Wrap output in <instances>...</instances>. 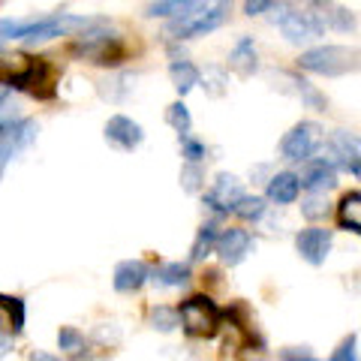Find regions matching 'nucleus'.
<instances>
[{"label": "nucleus", "instance_id": "obj_5", "mask_svg": "<svg viewBox=\"0 0 361 361\" xmlns=\"http://www.w3.org/2000/svg\"><path fill=\"white\" fill-rule=\"evenodd\" d=\"M298 66L316 75H346L361 70V51L346 49V45H319V49H307L298 58Z\"/></svg>", "mask_w": 361, "mask_h": 361}, {"label": "nucleus", "instance_id": "obj_17", "mask_svg": "<svg viewBox=\"0 0 361 361\" xmlns=\"http://www.w3.org/2000/svg\"><path fill=\"white\" fill-rule=\"evenodd\" d=\"M313 13L319 16V21L325 27H331V30H355V16L349 13L346 6H337L331 4V0H313Z\"/></svg>", "mask_w": 361, "mask_h": 361}, {"label": "nucleus", "instance_id": "obj_33", "mask_svg": "<svg viewBox=\"0 0 361 361\" xmlns=\"http://www.w3.org/2000/svg\"><path fill=\"white\" fill-rule=\"evenodd\" d=\"M58 343H61V349H66V353H78L82 349V334H78L75 329H61L58 331Z\"/></svg>", "mask_w": 361, "mask_h": 361}, {"label": "nucleus", "instance_id": "obj_2", "mask_svg": "<svg viewBox=\"0 0 361 361\" xmlns=\"http://www.w3.org/2000/svg\"><path fill=\"white\" fill-rule=\"evenodd\" d=\"M97 18H85V16H42V18H25V21H9L4 18V39H25V42H45L54 37H70V33H82L90 27Z\"/></svg>", "mask_w": 361, "mask_h": 361}, {"label": "nucleus", "instance_id": "obj_14", "mask_svg": "<svg viewBox=\"0 0 361 361\" xmlns=\"http://www.w3.org/2000/svg\"><path fill=\"white\" fill-rule=\"evenodd\" d=\"M253 250V238L247 229H223L220 238H217V247L214 253L220 256L223 265H238L247 259V253Z\"/></svg>", "mask_w": 361, "mask_h": 361}, {"label": "nucleus", "instance_id": "obj_15", "mask_svg": "<svg viewBox=\"0 0 361 361\" xmlns=\"http://www.w3.org/2000/svg\"><path fill=\"white\" fill-rule=\"evenodd\" d=\"M106 142L115 145L118 151H135L145 142V130L127 115H115L106 123Z\"/></svg>", "mask_w": 361, "mask_h": 361}, {"label": "nucleus", "instance_id": "obj_16", "mask_svg": "<svg viewBox=\"0 0 361 361\" xmlns=\"http://www.w3.org/2000/svg\"><path fill=\"white\" fill-rule=\"evenodd\" d=\"M151 280V268L139 262V259H127V262H121L115 268V289L118 292H135V289H142L145 283Z\"/></svg>", "mask_w": 361, "mask_h": 361}, {"label": "nucleus", "instance_id": "obj_31", "mask_svg": "<svg viewBox=\"0 0 361 361\" xmlns=\"http://www.w3.org/2000/svg\"><path fill=\"white\" fill-rule=\"evenodd\" d=\"M178 139H180V148H184V157H187L190 163H202V160H205L208 148L199 139H193L190 133H178Z\"/></svg>", "mask_w": 361, "mask_h": 361}, {"label": "nucleus", "instance_id": "obj_10", "mask_svg": "<svg viewBox=\"0 0 361 361\" xmlns=\"http://www.w3.org/2000/svg\"><path fill=\"white\" fill-rule=\"evenodd\" d=\"M329 160L334 166L346 169L349 175H355L361 180V135L346 133V130H334L329 139Z\"/></svg>", "mask_w": 361, "mask_h": 361}, {"label": "nucleus", "instance_id": "obj_29", "mask_svg": "<svg viewBox=\"0 0 361 361\" xmlns=\"http://www.w3.org/2000/svg\"><path fill=\"white\" fill-rule=\"evenodd\" d=\"M151 322H154V329H160V331H172L175 325H180V310L154 307V310H151Z\"/></svg>", "mask_w": 361, "mask_h": 361}, {"label": "nucleus", "instance_id": "obj_35", "mask_svg": "<svg viewBox=\"0 0 361 361\" xmlns=\"http://www.w3.org/2000/svg\"><path fill=\"white\" fill-rule=\"evenodd\" d=\"M274 6V0H244V13L247 16H262Z\"/></svg>", "mask_w": 361, "mask_h": 361}, {"label": "nucleus", "instance_id": "obj_20", "mask_svg": "<svg viewBox=\"0 0 361 361\" xmlns=\"http://www.w3.org/2000/svg\"><path fill=\"white\" fill-rule=\"evenodd\" d=\"M229 66L238 75H253L256 70H259V58H256V45H253V39L250 37H241L238 42H235V49H232V54H229Z\"/></svg>", "mask_w": 361, "mask_h": 361}, {"label": "nucleus", "instance_id": "obj_19", "mask_svg": "<svg viewBox=\"0 0 361 361\" xmlns=\"http://www.w3.org/2000/svg\"><path fill=\"white\" fill-rule=\"evenodd\" d=\"M169 75H172V85L180 97L190 94L199 82H202V73L196 63H190L187 58H172V63H169Z\"/></svg>", "mask_w": 361, "mask_h": 361}, {"label": "nucleus", "instance_id": "obj_21", "mask_svg": "<svg viewBox=\"0 0 361 361\" xmlns=\"http://www.w3.org/2000/svg\"><path fill=\"white\" fill-rule=\"evenodd\" d=\"M151 280L160 289H175V286H184L187 280H190V265L187 262H166L160 265L151 274Z\"/></svg>", "mask_w": 361, "mask_h": 361}, {"label": "nucleus", "instance_id": "obj_24", "mask_svg": "<svg viewBox=\"0 0 361 361\" xmlns=\"http://www.w3.org/2000/svg\"><path fill=\"white\" fill-rule=\"evenodd\" d=\"M199 4V0H154V4L148 6V16L151 18H178L190 13Z\"/></svg>", "mask_w": 361, "mask_h": 361}, {"label": "nucleus", "instance_id": "obj_3", "mask_svg": "<svg viewBox=\"0 0 361 361\" xmlns=\"http://www.w3.org/2000/svg\"><path fill=\"white\" fill-rule=\"evenodd\" d=\"M13 73L4 75V85L16 90H27L37 99H51L58 94V70L45 58H27V54H16Z\"/></svg>", "mask_w": 361, "mask_h": 361}, {"label": "nucleus", "instance_id": "obj_23", "mask_svg": "<svg viewBox=\"0 0 361 361\" xmlns=\"http://www.w3.org/2000/svg\"><path fill=\"white\" fill-rule=\"evenodd\" d=\"M217 238H220V232H217V220H208L205 226L199 229V235H196V241H193V250H190V259L193 262H202L214 247H217Z\"/></svg>", "mask_w": 361, "mask_h": 361}, {"label": "nucleus", "instance_id": "obj_12", "mask_svg": "<svg viewBox=\"0 0 361 361\" xmlns=\"http://www.w3.org/2000/svg\"><path fill=\"white\" fill-rule=\"evenodd\" d=\"M331 229H304L295 235V250L307 265H322L331 253Z\"/></svg>", "mask_w": 361, "mask_h": 361}, {"label": "nucleus", "instance_id": "obj_7", "mask_svg": "<svg viewBox=\"0 0 361 361\" xmlns=\"http://www.w3.org/2000/svg\"><path fill=\"white\" fill-rule=\"evenodd\" d=\"M322 145V130L319 123L313 121H301L295 123L286 135L283 142H280V154H283V160H292V163H304L310 160V157L316 154V148Z\"/></svg>", "mask_w": 361, "mask_h": 361}, {"label": "nucleus", "instance_id": "obj_6", "mask_svg": "<svg viewBox=\"0 0 361 361\" xmlns=\"http://www.w3.org/2000/svg\"><path fill=\"white\" fill-rule=\"evenodd\" d=\"M180 325L190 337H214L220 331L223 313L208 295H190L187 301H180Z\"/></svg>", "mask_w": 361, "mask_h": 361}, {"label": "nucleus", "instance_id": "obj_13", "mask_svg": "<svg viewBox=\"0 0 361 361\" xmlns=\"http://www.w3.org/2000/svg\"><path fill=\"white\" fill-rule=\"evenodd\" d=\"M301 187L310 190V193H329V190L337 187V172L334 163L325 160V157H310L301 166Z\"/></svg>", "mask_w": 361, "mask_h": 361}, {"label": "nucleus", "instance_id": "obj_4", "mask_svg": "<svg viewBox=\"0 0 361 361\" xmlns=\"http://www.w3.org/2000/svg\"><path fill=\"white\" fill-rule=\"evenodd\" d=\"M229 9H232V0H199L190 13L178 16L172 25L166 27V33L172 39L205 37V33H211V30H217L220 25H226Z\"/></svg>", "mask_w": 361, "mask_h": 361}, {"label": "nucleus", "instance_id": "obj_25", "mask_svg": "<svg viewBox=\"0 0 361 361\" xmlns=\"http://www.w3.org/2000/svg\"><path fill=\"white\" fill-rule=\"evenodd\" d=\"M289 78V82L292 85H295V87H292V94H295V97H301L304 99V103H307L310 109H325V97L319 94V90H316L313 85H307V82H304V78H298V75H286Z\"/></svg>", "mask_w": 361, "mask_h": 361}, {"label": "nucleus", "instance_id": "obj_27", "mask_svg": "<svg viewBox=\"0 0 361 361\" xmlns=\"http://www.w3.org/2000/svg\"><path fill=\"white\" fill-rule=\"evenodd\" d=\"M329 211H331V205H329V199H325V193H310L301 202V214L307 220H322V217H329Z\"/></svg>", "mask_w": 361, "mask_h": 361}, {"label": "nucleus", "instance_id": "obj_28", "mask_svg": "<svg viewBox=\"0 0 361 361\" xmlns=\"http://www.w3.org/2000/svg\"><path fill=\"white\" fill-rule=\"evenodd\" d=\"M235 214L241 220H259L265 214V199L262 196H244L238 205H235Z\"/></svg>", "mask_w": 361, "mask_h": 361}, {"label": "nucleus", "instance_id": "obj_1", "mask_svg": "<svg viewBox=\"0 0 361 361\" xmlns=\"http://www.w3.org/2000/svg\"><path fill=\"white\" fill-rule=\"evenodd\" d=\"M70 49L82 61L97 63V66H121L127 61V42H123L121 33H115V27L103 18H97L94 25L78 33V39Z\"/></svg>", "mask_w": 361, "mask_h": 361}, {"label": "nucleus", "instance_id": "obj_32", "mask_svg": "<svg viewBox=\"0 0 361 361\" xmlns=\"http://www.w3.org/2000/svg\"><path fill=\"white\" fill-rule=\"evenodd\" d=\"M180 187L187 190V193H196V190L202 187V166L199 163H184V169H180Z\"/></svg>", "mask_w": 361, "mask_h": 361}, {"label": "nucleus", "instance_id": "obj_11", "mask_svg": "<svg viewBox=\"0 0 361 361\" xmlns=\"http://www.w3.org/2000/svg\"><path fill=\"white\" fill-rule=\"evenodd\" d=\"M244 199V187L241 180L235 175H226L220 172L217 178H214V187L205 193V205L214 211V214H235V205Z\"/></svg>", "mask_w": 361, "mask_h": 361}, {"label": "nucleus", "instance_id": "obj_18", "mask_svg": "<svg viewBox=\"0 0 361 361\" xmlns=\"http://www.w3.org/2000/svg\"><path fill=\"white\" fill-rule=\"evenodd\" d=\"M298 193H301V178L292 172H277L268 180V190H265L268 202H274V205H292Z\"/></svg>", "mask_w": 361, "mask_h": 361}, {"label": "nucleus", "instance_id": "obj_34", "mask_svg": "<svg viewBox=\"0 0 361 361\" xmlns=\"http://www.w3.org/2000/svg\"><path fill=\"white\" fill-rule=\"evenodd\" d=\"M355 334H349L346 337V341L341 343V346H337L334 349V355H331V361H358V353H355Z\"/></svg>", "mask_w": 361, "mask_h": 361}, {"label": "nucleus", "instance_id": "obj_8", "mask_svg": "<svg viewBox=\"0 0 361 361\" xmlns=\"http://www.w3.org/2000/svg\"><path fill=\"white\" fill-rule=\"evenodd\" d=\"M283 16H277L274 21L280 25V33L286 37V42L292 45H307L313 39L322 37V21L316 13H307V9H280Z\"/></svg>", "mask_w": 361, "mask_h": 361}, {"label": "nucleus", "instance_id": "obj_26", "mask_svg": "<svg viewBox=\"0 0 361 361\" xmlns=\"http://www.w3.org/2000/svg\"><path fill=\"white\" fill-rule=\"evenodd\" d=\"M166 123H169V127H172L175 133H190V127H193V118H190V109H187V106L178 99V103H172V106L166 109Z\"/></svg>", "mask_w": 361, "mask_h": 361}, {"label": "nucleus", "instance_id": "obj_30", "mask_svg": "<svg viewBox=\"0 0 361 361\" xmlns=\"http://www.w3.org/2000/svg\"><path fill=\"white\" fill-rule=\"evenodd\" d=\"M4 310L9 316V325H13V331L25 329V301L13 298V295H4Z\"/></svg>", "mask_w": 361, "mask_h": 361}, {"label": "nucleus", "instance_id": "obj_36", "mask_svg": "<svg viewBox=\"0 0 361 361\" xmlns=\"http://www.w3.org/2000/svg\"><path fill=\"white\" fill-rule=\"evenodd\" d=\"M283 358H286V361H316V358L307 355V353H286Z\"/></svg>", "mask_w": 361, "mask_h": 361}, {"label": "nucleus", "instance_id": "obj_9", "mask_svg": "<svg viewBox=\"0 0 361 361\" xmlns=\"http://www.w3.org/2000/svg\"><path fill=\"white\" fill-rule=\"evenodd\" d=\"M39 135V123L30 118L4 121V133H0V163L9 166L21 151H27Z\"/></svg>", "mask_w": 361, "mask_h": 361}, {"label": "nucleus", "instance_id": "obj_22", "mask_svg": "<svg viewBox=\"0 0 361 361\" xmlns=\"http://www.w3.org/2000/svg\"><path fill=\"white\" fill-rule=\"evenodd\" d=\"M337 223L343 229L361 235V193H346L337 205Z\"/></svg>", "mask_w": 361, "mask_h": 361}, {"label": "nucleus", "instance_id": "obj_37", "mask_svg": "<svg viewBox=\"0 0 361 361\" xmlns=\"http://www.w3.org/2000/svg\"><path fill=\"white\" fill-rule=\"evenodd\" d=\"M30 361H61L58 355H49V353H33Z\"/></svg>", "mask_w": 361, "mask_h": 361}]
</instances>
